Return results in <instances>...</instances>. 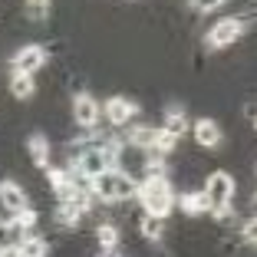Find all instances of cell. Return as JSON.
I'll use <instances>...</instances> for the list:
<instances>
[{
  "mask_svg": "<svg viewBox=\"0 0 257 257\" xmlns=\"http://www.w3.org/2000/svg\"><path fill=\"white\" fill-rule=\"evenodd\" d=\"M139 201H142V211L149 218H162L165 221L172 214L175 201V191H172V182L168 175H145L142 185H139Z\"/></svg>",
  "mask_w": 257,
  "mask_h": 257,
  "instance_id": "cell-1",
  "label": "cell"
},
{
  "mask_svg": "<svg viewBox=\"0 0 257 257\" xmlns=\"http://www.w3.org/2000/svg\"><path fill=\"white\" fill-rule=\"evenodd\" d=\"M201 191H204V198H208V211H211L214 218L231 214V201H234V175L211 172Z\"/></svg>",
  "mask_w": 257,
  "mask_h": 257,
  "instance_id": "cell-2",
  "label": "cell"
},
{
  "mask_svg": "<svg viewBox=\"0 0 257 257\" xmlns=\"http://www.w3.org/2000/svg\"><path fill=\"white\" fill-rule=\"evenodd\" d=\"M244 33V20L241 17H224V20H218L208 30V46L211 50H227V46H234L237 40H241Z\"/></svg>",
  "mask_w": 257,
  "mask_h": 257,
  "instance_id": "cell-3",
  "label": "cell"
},
{
  "mask_svg": "<svg viewBox=\"0 0 257 257\" xmlns=\"http://www.w3.org/2000/svg\"><path fill=\"white\" fill-rule=\"evenodd\" d=\"M69 112H73V122L79 128H96L99 115H102V106H99L96 96H89V92H76L73 102H69Z\"/></svg>",
  "mask_w": 257,
  "mask_h": 257,
  "instance_id": "cell-4",
  "label": "cell"
},
{
  "mask_svg": "<svg viewBox=\"0 0 257 257\" xmlns=\"http://www.w3.org/2000/svg\"><path fill=\"white\" fill-rule=\"evenodd\" d=\"M136 115H139V106L132 102V99H125V96H112L106 106H102V119H106L109 125H115V128L132 125Z\"/></svg>",
  "mask_w": 257,
  "mask_h": 257,
  "instance_id": "cell-5",
  "label": "cell"
},
{
  "mask_svg": "<svg viewBox=\"0 0 257 257\" xmlns=\"http://www.w3.org/2000/svg\"><path fill=\"white\" fill-rule=\"evenodd\" d=\"M191 139H195L198 149L214 152L221 142H224V132H221V125L214 119H195L191 122Z\"/></svg>",
  "mask_w": 257,
  "mask_h": 257,
  "instance_id": "cell-6",
  "label": "cell"
},
{
  "mask_svg": "<svg viewBox=\"0 0 257 257\" xmlns=\"http://www.w3.org/2000/svg\"><path fill=\"white\" fill-rule=\"evenodd\" d=\"M43 63H46V50L40 43H27V46H20V50L14 53V73L33 76L37 69H43Z\"/></svg>",
  "mask_w": 257,
  "mask_h": 257,
  "instance_id": "cell-7",
  "label": "cell"
},
{
  "mask_svg": "<svg viewBox=\"0 0 257 257\" xmlns=\"http://www.w3.org/2000/svg\"><path fill=\"white\" fill-rule=\"evenodd\" d=\"M0 208H4L10 218H17L20 211H27V208H30L27 191H23L17 182H0Z\"/></svg>",
  "mask_w": 257,
  "mask_h": 257,
  "instance_id": "cell-8",
  "label": "cell"
},
{
  "mask_svg": "<svg viewBox=\"0 0 257 257\" xmlns=\"http://www.w3.org/2000/svg\"><path fill=\"white\" fill-rule=\"evenodd\" d=\"M119 241H122V234H119V227H115V224H109V221L96 224V244L106 250V254H112V250L119 247Z\"/></svg>",
  "mask_w": 257,
  "mask_h": 257,
  "instance_id": "cell-9",
  "label": "cell"
},
{
  "mask_svg": "<svg viewBox=\"0 0 257 257\" xmlns=\"http://www.w3.org/2000/svg\"><path fill=\"white\" fill-rule=\"evenodd\" d=\"M27 149H30V162L37 168H50V142L43 136H30Z\"/></svg>",
  "mask_w": 257,
  "mask_h": 257,
  "instance_id": "cell-10",
  "label": "cell"
},
{
  "mask_svg": "<svg viewBox=\"0 0 257 257\" xmlns=\"http://www.w3.org/2000/svg\"><path fill=\"white\" fill-rule=\"evenodd\" d=\"M178 208L185 214H201V211H208V198H204V191H188V195L178 198Z\"/></svg>",
  "mask_w": 257,
  "mask_h": 257,
  "instance_id": "cell-11",
  "label": "cell"
},
{
  "mask_svg": "<svg viewBox=\"0 0 257 257\" xmlns=\"http://www.w3.org/2000/svg\"><path fill=\"white\" fill-rule=\"evenodd\" d=\"M162 128H165L168 136H175V139H182L185 132H188V122H185L182 109H168V112H165V122H162Z\"/></svg>",
  "mask_w": 257,
  "mask_h": 257,
  "instance_id": "cell-12",
  "label": "cell"
},
{
  "mask_svg": "<svg viewBox=\"0 0 257 257\" xmlns=\"http://www.w3.org/2000/svg\"><path fill=\"white\" fill-rule=\"evenodd\" d=\"M33 89H37L33 76H27V73H14V76H10V92H14L17 99H30Z\"/></svg>",
  "mask_w": 257,
  "mask_h": 257,
  "instance_id": "cell-13",
  "label": "cell"
},
{
  "mask_svg": "<svg viewBox=\"0 0 257 257\" xmlns=\"http://www.w3.org/2000/svg\"><path fill=\"white\" fill-rule=\"evenodd\" d=\"M17 247H20V254H23V257H46V254H50V244H46L43 237H37V234L23 237Z\"/></svg>",
  "mask_w": 257,
  "mask_h": 257,
  "instance_id": "cell-14",
  "label": "cell"
},
{
  "mask_svg": "<svg viewBox=\"0 0 257 257\" xmlns=\"http://www.w3.org/2000/svg\"><path fill=\"white\" fill-rule=\"evenodd\" d=\"M162 227H165V224H162V218H149V214L142 218V234L149 237V241H159V237H162Z\"/></svg>",
  "mask_w": 257,
  "mask_h": 257,
  "instance_id": "cell-15",
  "label": "cell"
},
{
  "mask_svg": "<svg viewBox=\"0 0 257 257\" xmlns=\"http://www.w3.org/2000/svg\"><path fill=\"white\" fill-rule=\"evenodd\" d=\"M195 4V10H201V14H211V10H218L224 0H191Z\"/></svg>",
  "mask_w": 257,
  "mask_h": 257,
  "instance_id": "cell-16",
  "label": "cell"
},
{
  "mask_svg": "<svg viewBox=\"0 0 257 257\" xmlns=\"http://www.w3.org/2000/svg\"><path fill=\"white\" fill-rule=\"evenodd\" d=\"M241 234H244V241H250V244H257V218H250L247 224L241 227Z\"/></svg>",
  "mask_w": 257,
  "mask_h": 257,
  "instance_id": "cell-17",
  "label": "cell"
},
{
  "mask_svg": "<svg viewBox=\"0 0 257 257\" xmlns=\"http://www.w3.org/2000/svg\"><path fill=\"white\" fill-rule=\"evenodd\" d=\"M27 7H30L33 17H43V10L50 7V0H27Z\"/></svg>",
  "mask_w": 257,
  "mask_h": 257,
  "instance_id": "cell-18",
  "label": "cell"
},
{
  "mask_svg": "<svg viewBox=\"0 0 257 257\" xmlns=\"http://www.w3.org/2000/svg\"><path fill=\"white\" fill-rule=\"evenodd\" d=\"M0 257H23V254H20L17 244H4V247H0Z\"/></svg>",
  "mask_w": 257,
  "mask_h": 257,
  "instance_id": "cell-19",
  "label": "cell"
},
{
  "mask_svg": "<svg viewBox=\"0 0 257 257\" xmlns=\"http://www.w3.org/2000/svg\"><path fill=\"white\" fill-rule=\"evenodd\" d=\"M254 132H257V115H254Z\"/></svg>",
  "mask_w": 257,
  "mask_h": 257,
  "instance_id": "cell-20",
  "label": "cell"
}]
</instances>
